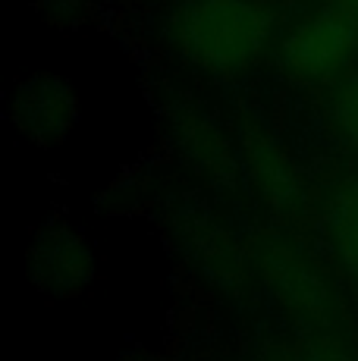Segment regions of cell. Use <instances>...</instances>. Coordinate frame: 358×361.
<instances>
[{
    "label": "cell",
    "instance_id": "obj_7",
    "mask_svg": "<svg viewBox=\"0 0 358 361\" xmlns=\"http://www.w3.org/2000/svg\"><path fill=\"white\" fill-rule=\"evenodd\" d=\"M32 267L47 293L70 295L94 274V252L70 226H47L32 248Z\"/></svg>",
    "mask_w": 358,
    "mask_h": 361
},
{
    "label": "cell",
    "instance_id": "obj_3",
    "mask_svg": "<svg viewBox=\"0 0 358 361\" xmlns=\"http://www.w3.org/2000/svg\"><path fill=\"white\" fill-rule=\"evenodd\" d=\"M258 274L271 295L305 324H330L336 314V298L321 267L305 252L292 248L289 242L271 239L258 255Z\"/></svg>",
    "mask_w": 358,
    "mask_h": 361
},
{
    "label": "cell",
    "instance_id": "obj_8",
    "mask_svg": "<svg viewBox=\"0 0 358 361\" xmlns=\"http://www.w3.org/2000/svg\"><path fill=\"white\" fill-rule=\"evenodd\" d=\"M327 239L340 267L358 283V183L342 185L330 201Z\"/></svg>",
    "mask_w": 358,
    "mask_h": 361
},
{
    "label": "cell",
    "instance_id": "obj_5",
    "mask_svg": "<svg viewBox=\"0 0 358 361\" xmlns=\"http://www.w3.org/2000/svg\"><path fill=\"white\" fill-rule=\"evenodd\" d=\"M173 138L189 166L220 189H233L242 176V154L226 135L223 123L204 107H179L173 114Z\"/></svg>",
    "mask_w": 358,
    "mask_h": 361
},
{
    "label": "cell",
    "instance_id": "obj_6",
    "mask_svg": "<svg viewBox=\"0 0 358 361\" xmlns=\"http://www.w3.org/2000/svg\"><path fill=\"white\" fill-rule=\"evenodd\" d=\"M79 116L75 92L57 75H35L16 94V123L32 142L54 145L73 129Z\"/></svg>",
    "mask_w": 358,
    "mask_h": 361
},
{
    "label": "cell",
    "instance_id": "obj_9",
    "mask_svg": "<svg viewBox=\"0 0 358 361\" xmlns=\"http://www.w3.org/2000/svg\"><path fill=\"white\" fill-rule=\"evenodd\" d=\"M267 361H352V358L323 336H299L289 339V343H277V349H271Z\"/></svg>",
    "mask_w": 358,
    "mask_h": 361
},
{
    "label": "cell",
    "instance_id": "obj_10",
    "mask_svg": "<svg viewBox=\"0 0 358 361\" xmlns=\"http://www.w3.org/2000/svg\"><path fill=\"white\" fill-rule=\"evenodd\" d=\"M333 120L342 138L349 142V148L358 151V79H352L340 92V98L333 104Z\"/></svg>",
    "mask_w": 358,
    "mask_h": 361
},
{
    "label": "cell",
    "instance_id": "obj_2",
    "mask_svg": "<svg viewBox=\"0 0 358 361\" xmlns=\"http://www.w3.org/2000/svg\"><path fill=\"white\" fill-rule=\"evenodd\" d=\"M358 51V19L342 6H323L295 23L280 41V63L289 79L318 85L352 63Z\"/></svg>",
    "mask_w": 358,
    "mask_h": 361
},
{
    "label": "cell",
    "instance_id": "obj_1",
    "mask_svg": "<svg viewBox=\"0 0 358 361\" xmlns=\"http://www.w3.org/2000/svg\"><path fill=\"white\" fill-rule=\"evenodd\" d=\"M173 29L185 60L211 75H236L264 54L273 19L258 0H189Z\"/></svg>",
    "mask_w": 358,
    "mask_h": 361
},
{
    "label": "cell",
    "instance_id": "obj_11",
    "mask_svg": "<svg viewBox=\"0 0 358 361\" xmlns=\"http://www.w3.org/2000/svg\"><path fill=\"white\" fill-rule=\"evenodd\" d=\"M333 4H336V6H342V10L352 13V16L358 19V0H333Z\"/></svg>",
    "mask_w": 358,
    "mask_h": 361
},
{
    "label": "cell",
    "instance_id": "obj_4",
    "mask_svg": "<svg viewBox=\"0 0 358 361\" xmlns=\"http://www.w3.org/2000/svg\"><path fill=\"white\" fill-rule=\"evenodd\" d=\"M239 154L242 173L249 176L254 195L264 201L273 214H289L302 201L299 166L289 157L286 145L273 135L264 123L245 120L239 129Z\"/></svg>",
    "mask_w": 358,
    "mask_h": 361
}]
</instances>
